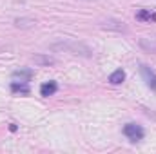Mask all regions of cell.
Segmentation results:
<instances>
[{"mask_svg": "<svg viewBox=\"0 0 156 154\" xmlns=\"http://www.w3.org/2000/svg\"><path fill=\"white\" fill-rule=\"evenodd\" d=\"M140 45L144 47V49H147V51H153L156 53V38H140Z\"/></svg>", "mask_w": 156, "mask_h": 154, "instance_id": "obj_10", "label": "cell"}, {"mask_svg": "<svg viewBox=\"0 0 156 154\" xmlns=\"http://www.w3.org/2000/svg\"><path fill=\"white\" fill-rule=\"evenodd\" d=\"M136 20H140V22H156V11L153 13L151 9H140L136 13Z\"/></svg>", "mask_w": 156, "mask_h": 154, "instance_id": "obj_5", "label": "cell"}, {"mask_svg": "<svg viewBox=\"0 0 156 154\" xmlns=\"http://www.w3.org/2000/svg\"><path fill=\"white\" fill-rule=\"evenodd\" d=\"M56 91H58V83H56L55 80H49V82L42 83V87H40V94H42L44 98H47V96H53Z\"/></svg>", "mask_w": 156, "mask_h": 154, "instance_id": "obj_4", "label": "cell"}, {"mask_svg": "<svg viewBox=\"0 0 156 154\" xmlns=\"http://www.w3.org/2000/svg\"><path fill=\"white\" fill-rule=\"evenodd\" d=\"M53 51H66L71 54H80V56H91V49L85 44H78V42H58L51 45Z\"/></svg>", "mask_w": 156, "mask_h": 154, "instance_id": "obj_1", "label": "cell"}, {"mask_svg": "<svg viewBox=\"0 0 156 154\" xmlns=\"http://www.w3.org/2000/svg\"><path fill=\"white\" fill-rule=\"evenodd\" d=\"M123 134H125L131 142H140V140H144L145 131H144V127L138 125V123H127V125H123Z\"/></svg>", "mask_w": 156, "mask_h": 154, "instance_id": "obj_2", "label": "cell"}, {"mask_svg": "<svg viewBox=\"0 0 156 154\" xmlns=\"http://www.w3.org/2000/svg\"><path fill=\"white\" fill-rule=\"evenodd\" d=\"M140 73H142V76L145 80V83H147V87H151L153 91H156V73L149 67V65H145V64H142L140 65Z\"/></svg>", "mask_w": 156, "mask_h": 154, "instance_id": "obj_3", "label": "cell"}, {"mask_svg": "<svg viewBox=\"0 0 156 154\" xmlns=\"http://www.w3.org/2000/svg\"><path fill=\"white\" fill-rule=\"evenodd\" d=\"M33 76V73L29 69H22V71H15L13 73V78H20L22 82H29V78Z\"/></svg>", "mask_w": 156, "mask_h": 154, "instance_id": "obj_12", "label": "cell"}, {"mask_svg": "<svg viewBox=\"0 0 156 154\" xmlns=\"http://www.w3.org/2000/svg\"><path fill=\"white\" fill-rule=\"evenodd\" d=\"M125 80V71L123 69H116L115 73H111V76H109V82L113 83V85H118V83H122Z\"/></svg>", "mask_w": 156, "mask_h": 154, "instance_id": "obj_9", "label": "cell"}, {"mask_svg": "<svg viewBox=\"0 0 156 154\" xmlns=\"http://www.w3.org/2000/svg\"><path fill=\"white\" fill-rule=\"evenodd\" d=\"M11 91L13 93H22V94H29V85L27 82H11Z\"/></svg>", "mask_w": 156, "mask_h": 154, "instance_id": "obj_7", "label": "cell"}, {"mask_svg": "<svg viewBox=\"0 0 156 154\" xmlns=\"http://www.w3.org/2000/svg\"><path fill=\"white\" fill-rule=\"evenodd\" d=\"M15 26L20 27V29H27V27H35L37 26V20H33V18H16L15 20Z\"/></svg>", "mask_w": 156, "mask_h": 154, "instance_id": "obj_8", "label": "cell"}, {"mask_svg": "<svg viewBox=\"0 0 156 154\" xmlns=\"http://www.w3.org/2000/svg\"><path fill=\"white\" fill-rule=\"evenodd\" d=\"M102 27H105V29H115L118 33L127 31V27L123 26V22H118V20H105V22L102 24Z\"/></svg>", "mask_w": 156, "mask_h": 154, "instance_id": "obj_6", "label": "cell"}, {"mask_svg": "<svg viewBox=\"0 0 156 154\" xmlns=\"http://www.w3.org/2000/svg\"><path fill=\"white\" fill-rule=\"evenodd\" d=\"M33 62H35V64H40V65H53V64H55V58L37 54V56H33Z\"/></svg>", "mask_w": 156, "mask_h": 154, "instance_id": "obj_11", "label": "cell"}]
</instances>
